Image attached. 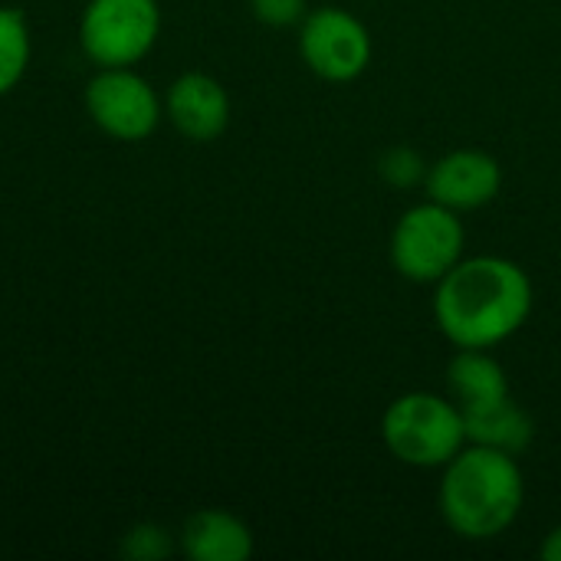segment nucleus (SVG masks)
<instances>
[{"instance_id":"1","label":"nucleus","mask_w":561,"mask_h":561,"mask_svg":"<svg viewBox=\"0 0 561 561\" xmlns=\"http://www.w3.org/2000/svg\"><path fill=\"white\" fill-rule=\"evenodd\" d=\"M533 312V283L506 256L460 260L434 296L440 332L457 348H493L516 335Z\"/></svg>"},{"instance_id":"2","label":"nucleus","mask_w":561,"mask_h":561,"mask_svg":"<svg viewBox=\"0 0 561 561\" xmlns=\"http://www.w3.org/2000/svg\"><path fill=\"white\" fill-rule=\"evenodd\" d=\"M526 483L513 454L467 444L447 467L440 480V513L447 526L470 539L503 536L523 513Z\"/></svg>"},{"instance_id":"3","label":"nucleus","mask_w":561,"mask_h":561,"mask_svg":"<svg viewBox=\"0 0 561 561\" xmlns=\"http://www.w3.org/2000/svg\"><path fill=\"white\" fill-rule=\"evenodd\" d=\"M381 437L391 457L408 467H447L467 447L463 411L454 398L411 391L388 404Z\"/></svg>"},{"instance_id":"4","label":"nucleus","mask_w":561,"mask_h":561,"mask_svg":"<svg viewBox=\"0 0 561 561\" xmlns=\"http://www.w3.org/2000/svg\"><path fill=\"white\" fill-rule=\"evenodd\" d=\"M460 214L427 201L404 210L391 230V263L411 283H440L463 260Z\"/></svg>"},{"instance_id":"5","label":"nucleus","mask_w":561,"mask_h":561,"mask_svg":"<svg viewBox=\"0 0 561 561\" xmlns=\"http://www.w3.org/2000/svg\"><path fill=\"white\" fill-rule=\"evenodd\" d=\"M161 33L158 0H89L79 16L82 53L99 66H131L145 59Z\"/></svg>"},{"instance_id":"6","label":"nucleus","mask_w":561,"mask_h":561,"mask_svg":"<svg viewBox=\"0 0 561 561\" xmlns=\"http://www.w3.org/2000/svg\"><path fill=\"white\" fill-rule=\"evenodd\" d=\"M85 112L108 138L145 141L161 122V99L131 66H108L89 79Z\"/></svg>"},{"instance_id":"7","label":"nucleus","mask_w":561,"mask_h":561,"mask_svg":"<svg viewBox=\"0 0 561 561\" xmlns=\"http://www.w3.org/2000/svg\"><path fill=\"white\" fill-rule=\"evenodd\" d=\"M299 53L325 82H352L371 62V36L358 16L342 7L309 10L299 26Z\"/></svg>"},{"instance_id":"8","label":"nucleus","mask_w":561,"mask_h":561,"mask_svg":"<svg viewBox=\"0 0 561 561\" xmlns=\"http://www.w3.org/2000/svg\"><path fill=\"white\" fill-rule=\"evenodd\" d=\"M424 184L431 201L463 214L496 201L503 187V168L493 154L480 148H457L427 168Z\"/></svg>"},{"instance_id":"9","label":"nucleus","mask_w":561,"mask_h":561,"mask_svg":"<svg viewBox=\"0 0 561 561\" xmlns=\"http://www.w3.org/2000/svg\"><path fill=\"white\" fill-rule=\"evenodd\" d=\"M171 125L187 141H214L230 125V95L207 72H184L171 82L164 99Z\"/></svg>"},{"instance_id":"10","label":"nucleus","mask_w":561,"mask_h":561,"mask_svg":"<svg viewBox=\"0 0 561 561\" xmlns=\"http://www.w3.org/2000/svg\"><path fill=\"white\" fill-rule=\"evenodd\" d=\"M181 549L194 561H247L253 556V533L233 513L197 510L181 526Z\"/></svg>"},{"instance_id":"11","label":"nucleus","mask_w":561,"mask_h":561,"mask_svg":"<svg viewBox=\"0 0 561 561\" xmlns=\"http://www.w3.org/2000/svg\"><path fill=\"white\" fill-rule=\"evenodd\" d=\"M463 427H467V444H480V447L503 450L513 457L529 450V444L536 440L533 417L510 394L480 408H467Z\"/></svg>"},{"instance_id":"12","label":"nucleus","mask_w":561,"mask_h":561,"mask_svg":"<svg viewBox=\"0 0 561 561\" xmlns=\"http://www.w3.org/2000/svg\"><path fill=\"white\" fill-rule=\"evenodd\" d=\"M447 388L460 411L500 401L510 394V378L490 348H460L447 365Z\"/></svg>"},{"instance_id":"13","label":"nucleus","mask_w":561,"mask_h":561,"mask_svg":"<svg viewBox=\"0 0 561 561\" xmlns=\"http://www.w3.org/2000/svg\"><path fill=\"white\" fill-rule=\"evenodd\" d=\"M30 66V30L20 10L0 7V95H7Z\"/></svg>"},{"instance_id":"14","label":"nucleus","mask_w":561,"mask_h":561,"mask_svg":"<svg viewBox=\"0 0 561 561\" xmlns=\"http://www.w3.org/2000/svg\"><path fill=\"white\" fill-rule=\"evenodd\" d=\"M118 552L131 561H161L174 552V539L164 526L158 523H138L122 536Z\"/></svg>"},{"instance_id":"15","label":"nucleus","mask_w":561,"mask_h":561,"mask_svg":"<svg viewBox=\"0 0 561 561\" xmlns=\"http://www.w3.org/2000/svg\"><path fill=\"white\" fill-rule=\"evenodd\" d=\"M378 171H381V178H385L388 184H394V187H411V184H417V181L427 178L424 158H421L414 148H404V145L385 151L381 161H378Z\"/></svg>"},{"instance_id":"16","label":"nucleus","mask_w":561,"mask_h":561,"mask_svg":"<svg viewBox=\"0 0 561 561\" xmlns=\"http://www.w3.org/2000/svg\"><path fill=\"white\" fill-rule=\"evenodd\" d=\"M250 10H253V16L260 20V23H266V26H276V30H283V26H296V23H302L306 20V0H250Z\"/></svg>"},{"instance_id":"17","label":"nucleus","mask_w":561,"mask_h":561,"mask_svg":"<svg viewBox=\"0 0 561 561\" xmlns=\"http://www.w3.org/2000/svg\"><path fill=\"white\" fill-rule=\"evenodd\" d=\"M539 552H542V559L546 561H561V526L546 536V542H542V549H539Z\"/></svg>"}]
</instances>
